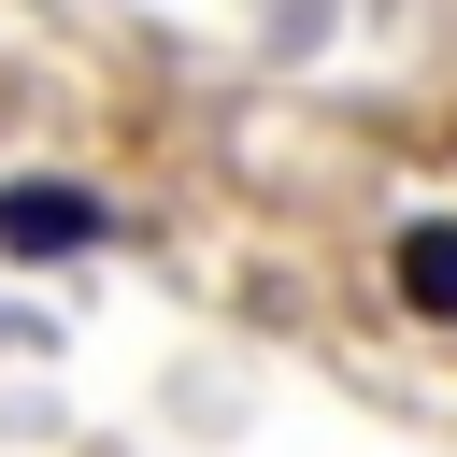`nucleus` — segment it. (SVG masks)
I'll return each mask as SVG.
<instances>
[{
  "mask_svg": "<svg viewBox=\"0 0 457 457\" xmlns=\"http://www.w3.org/2000/svg\"><path fill=\"white\" fill-rule=\"evenodd\" d=\"M114 214L86 186H0V257H86Z\"/></svg>",
  "mask_w": 457,
  "mask_h": 457,
  "instance_id": "nucleus-1",
  "label": "nucleus"
},
{
  "mask_svg": "<svg viewBox=\"0 0 457 457\" xmlns=\"http://www.w3.org/2000/svg\"><path fill=\"white\" fill-rule=\"evenodd\" d=\"M386 286H400L428 328H457V214H414V228L386 243Z\"/></svg>",
  "mask_w": 457,
  "mask_h": 457,
  "instance_id": "nucleus-2",
  "label": "nucleus"
}]
</instances>
